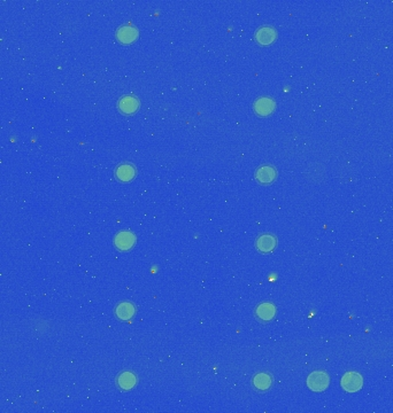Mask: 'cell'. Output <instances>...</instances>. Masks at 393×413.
I'll return each mask as SVG.
<instances>
[{
    "label": "cell",
    "mask_w": 393,
    "mask_h": 413,
    "mask_svg": "<svg viewBox=\"0 0 393 413\" xmlns=\"http://www.w3.org/2000/svg\"><path fill=\"white\" fill-rule=\"evenodd\" d=\"M330 383L329 375L323 371L313 372L307 378V386L313 391H323L328 388Z\"/></svg>",
    "instance_id": "cell-1"
},
{
    "label": "cell",
    "mask_w": 393,
    "mask_h": 413,
    "mask_svg": "<svg viewBox=\"0 0 393 413\" xmlns=\"http://www.w3.org/2000/svg\"><path fill=\"white\" fill-rule=\"evenodd\" d=\"M341 387L342 389L349 391V393H355L360 390L363 386V379L361 374L358 372H348L341 378Z\"/></svg>",
    "instance_id": "cell-2"
},
{
    "label": "cell",
    "mask_w": 393,
    "mask_h": 413,
    "mask_svg": "<svg viewBox=\"0 0 393 413\" xmlns=\"http://www.w3.org/2000/svg\"><path fill=\"white\" fill-rule=\"evenodd\" d=\"M275 107L276 103L274 101V99L268 97L259 98L253 105L254 111H256L259 116H268L270 114H273Z\"/></svg>",
    "instance_id": "cell-3"
},
{
    "label": "cell",
    "mask_w": 393,
    "mask_h": 413,
    "mask_svg": "<svg viewBox=\"0 0 393 413\" xmlns=\"http://www.w3.org/2000/svg\"><path fill=\"white\" fill-rule=\"evenodd\" d=\"M276 37H277V32H276L275 29L273 27H262L260 29H258L256 32V40L260 45H270L273 44Z\"/></svg>",
    "instance_id": "cell-4"
},
{
    "label": "cell",
    "mask_w": 393,
    "mask_h": 413,
    "mask_svg": "<svg viewBox=\"0 0 393 413\" xmlns=\"http://www.w3.org/2000/svg\"><path fill=\"white\" fill-rule=\"evenodd\" d=\"M138 37V30L132 26H122L116 31V38L122 44L133 43Z\"/></svg>",
    "instance_id": "cell-5"
},
{
    "label": "cell",
    "mask_w": 393,
    "mask_h": 413,
    "mask_svg": "<svg viewBox=\"0 0 393 413\" xmlns=\"http://www.w3.org/2000/svg\"><path fill=\"white\" fill-rule=\"evenodd\" d=\"M119 108L120 110L123 112V114L131 115L133 112H136L139 108V101L136 97L133 95H125L122 97L119 101Z\"/></svg>",
    "instance_id": "cell-6"
},
{
    "label": "cell",
    "mask_w": 393,
    "mask_h": 413,
    "mask_svg": "<svg viewBox=\"0 0 393 413\" xmlns=\"http://www.w3.org/2000/svg\"><path fill=\"white\" fill-rule=\"evenodd\" d=\"M136 243V237L130 232H120L115 237L114 244L120 250H129Z\"/></svg>",
    "instance_id": "cell-7"
},
{
    "label": "cell",
    "mask_w": 393,
    "mask_h": 413,
    "mask_svg": "<svg viewBox=\"0 0 393 413\" xmlns=\"http://www.w3.org/2000/svg\"><path fill=\"white\" fill-rule=\"evenodd\" d=\"M277 173H276V169L271 165H262L261 168H259L256 172V178L259 183L261 184H270L273 183Z\"/></svg>",
    "instance_id": "cell-8"
},
{
    "label": "cell",
    "mask_w": 393,
    "mask_h": 413,
    "mask_svg": "<svg viewBox=\"0 0 393 413\" xmlns=\"http://www.w3.org/2000/svg\"><path fill=\"white\" fill-rule=\"evenodd\" d=\"M277 240L273 234H263L258 238L257 248L261 253H271L276 248Z\"/></svg>",
    "instance_id": "cell-9"
},
{
    "label": "cell",
    "mask_w": 393,
    "mask_h": 413,
    "mask_svg": "<svg viewBox=\"0 0 393 413\" xmlns=\"http://www.w3.org/2000/svg\"><path fill=\"white\" fill-rule=\"evenodd\" d=\"M115 173L121 182H129L136 176V168L132 164L123 163L118 166Z\"/></svg>",
    "instance_id": "cell-10"
},
{
    "label": "cell",
    "mask_w": 393,
    "mask_h": 413,
    "mask_svg": "<svg viewBox=\"0 0 393 413\" xmlns=\"http://www.w3.org/2000/svg\"><path fill=\"white\" fill-rule=\"evenodd\" d=\"M276 314V309L271 303H262L260 306L258 307L257 309V316L259 318L265 320V321H268L270 319L274 318V316Z\"/></svg>",
    "instance_id": "cell-11"
},
{
    "label": "cell",
    "mask_w": 393,
    "mask_h": 413,
    "mask_svg": "<svg viewBox=\"0 0 393 413\" xmlns=\"http://www.w3.org/2000/svg\"><path fill=\"white\" fill-rule=\"evenodd\" d=\"M137 382L136 375L131 372H124L119 377L118 379V385L123 390H129L131 388L135 387Z\"/></svg>",
    "instance_id": "cell-12"
},
{
    "label": "cell",
    "mask_w": 393,
    "mask_h": 413,
    "mask_svg": "<svg viewBox=\"0 0 393 413\" xmlns=\"http://www.w3.org/2000/svg\"><path fill=\"white\" fill-rule=\"evenodd\" d=\"M135 307H133V304L129 303V302H124V303H121L116 308V315L120 319H123V320H127L129 318H131V317L135 315Z\"/></svg>",
    "instance_id": "cell-13"
},
{
    "label": "cell",
    "mask_w": 393,
    "mask_h": 413,
    "mask_svg": "<svg viewBox=\"0 0 393 413\" xmlns=\"http://www.w3.org/2000/svg\"><path fill=\"white\" fill-rule=\"evenodd\" d=\"M253 383L258 389L266 390L271 386V377L267 373H259L254 377Z\"/></svg>",
    "instance_id": "cell-14"
}]
</instances>
